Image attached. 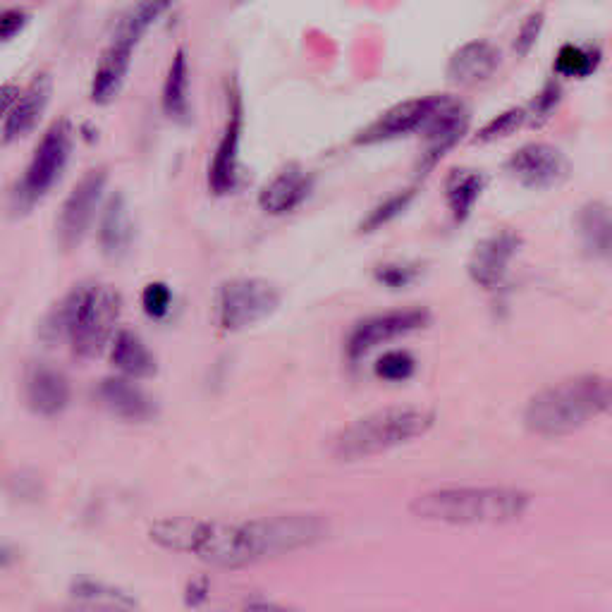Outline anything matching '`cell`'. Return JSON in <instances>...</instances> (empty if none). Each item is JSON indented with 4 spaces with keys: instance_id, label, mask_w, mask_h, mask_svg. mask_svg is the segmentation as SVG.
Listing matches in <instances>:
<instances>
[{
    "instance_id": "obj_1",
    "label": "cell",
    "mask_w": 612,
    "mask_h": 612,
    "mask_svg": "<svg viewBox=\"0 0 612 612\" xmlns=\"http://www.w3.org/2000/svg\"><path fill=\"white\" fill-rule=\"evenodd\" d=\"M158 548L187 553L220 569H240L283 558L328 538V522L318 514H273L247 522L170 517L149 529Z\"/></svg>"
},
{
    "instance_id": "obj_2",
    "label": "cell",
    "mask_w": 612,
    "mask_h": 612,
    "mask_svg": "<svg viewBox=\"0 0 612 612\" xmlns=\"http://www.w3.org/2000/svg\"><path fill=\"white\" fill-rule=\"evenodd\" d=\"M531 495L505 486H448L416 495L409 512L421 522L450 526H500L522 519Z\"/></svg>"
},
{
    "instance_id": "obj_3",
    "label": "cell",
    "mask_w": 612,
    "mask_h": 612,
    "mask_svg": "<svg viewBox=\"0 0 612 612\" xmlns=\"http://www.w3.org/2000/svg\"><path fill=\"white\" fill-rule=\"evenodd\" d=\"M598 414H612V381L577 376L531 397L524 409V424L536 436L562 438L579 431Z\"/></svg>"
},
{
    "instance_id": "obj_4",
    "label": "cell",
    "mask_w": 612,
    "mask_h": 612,
    "mask_svg": "<svg viewBox=\"0 0 612 612\" xmlns=\"http://www.w3.org/2000/svg\"><path fill=\"white\" fill-rule=\"evenodd\" d=\"M120 295L108 285L82 283L60 302L53 314V333L70 342L82 359L99 357L115 338Z\"/></svg>"
},
{
    "instance_id": "obj_5",
    "label": "cell",
    "mask_w": 612,
    "mask_h": 612,
    "mask_svg": "<svg viewBox=\"0 0 612 612\" xmlns=\"http://www.w3.org/2000/svg\"><path fill=\"white\" fill-rule=\"evenodd\" d=\"M436 414L426 407H385L345 426L333 440V455L340 462H359L426 436Z\"/></svg>"
},
{
    "instance_id": "obj_6",
    "label": "cell",
    "mask_w": 612,
    "mask_h": 612,
    "mask_svg": "<svg viewBox=\"0 0 612 612\" xmlns=\"http://www.w3.org/2000/svg\"><path fill=\"white\" fill-rule=\"evenodd\" d=\"M72 151V125L70 120L60 118L48 127L39 146H36L32 161L27 165L22 182L17 185L15 194V211H29L36 201H41L51 192V187L60 180Z\"/></svg>"
},
{
    "instance_id": "obj_7",
    "label": "cell",
    "mask_w": 612,
    "mask_h": 612,
    "mask_svg": "<svg viewBox=\"0 0 612 612\" xmlns=\"http://www.w3.org/2000/svg\"><path fill=\"white\" fill-rule=\"evenodd\" d=\"M280 306V290L261 278H235L220 285L216 323L228 333H240L266 321Z\"/></svg>"
},
{
    "instance_id": "obj_8",
    "label": "cell",
    "mask_w": 612,
    "mask_h": 612,
    "mask_svg": "<svg viewBox=\"0 0 612 612\" xmlns=\"http://www.w3.org/2000/svg\"><path fill=\"white\" fill-rule=\"evenodd\" d=\"M106 180V168H94L84 173L82 180L72 187L70 197L65 199L63 208H60L58 223H55L58 242L63 249H75L87 237L91 223L96 218V208L101 204Z\"/></svg>"
},
{
    "instance_id": "obj_9",
    "label": "cell",
    "mask_w": 612,
    "mask_h": 612,
    "mask_svg": "<svg viewBox=\"0 0 612 612\" xmlns=\"http://www.w3.org/2000/svg\"><path fill=\"white\" fill-rule=\"evenodd\" d=\"M431 316L426 309H400V311H385L359 321L352 328L350 338H347V357L361 359L371 350L393 342L397 338H405L409 333L426 328Z\"/></svg>"
},
{
    "instance_id": "obj_10",
    "label": "cell",
    "mask_w": 612,
    "mask_h": 612,
    "mask_svg": "<svg viewBox=\"0 0 612 612\" xmlns=\"http://www.w3.org/2000/svg\"><path fill=\"white\" fill-rule=\"evenodd\" d=\"M440 101H443V94L419 96V99L397 103V106L385 110L383 115H378L371 125H366L364 130L357 134L354 142L381 144V142H393V139L407 137V134H414V132H424L426 122L431 120L433 113H436Z\"/></svg>"
},
{
    "instance_id": "obj_11",
    "label": "cell",
    "mask_w": 612,
    "mask_h": 612,
    "mask_svg": "<svg viewBox=\"0 0 612 612\" xmlns=\"http://www.w3.org/2000/svg\"><path fill=\"white\" fill-rule=\"evenodd\" d=\"M507 173L526 189H553L569 177V161L555 146L536 142L512 153Z\"/></svg>"
},
{
    "instance_id": "obj_12",
    "label": "cell",
    "mask_w": 612,
    "mask_h": 612,
    "mask_svg": "<svg viewBox=\"0 0 612 612\" xmlns=\"http://www.w3.org/2000/svg\"><path fill=\"white\" fill-rule=\"evenodd\" d=\"M228 122H225L223 137L213 153L211 168H208V185L218 197L230 194L237 189L240 182V142H242V127H244V110L240 91L232 89L228 101Z\"/></svg>"
},
{
    "instance_id": "obj_13",
    "label": "cell",
    "mask_w": 612,
    "mask_h": 612,
    "mask_svg": "<svg viewBox=\"0 0 612 612\" xmlns=\"http://www.w3.org/2000/svg\"><path fill=\"white\" fill-rule=\"evenodd\" d=\"M469 108L467 103L462 99H457V96L443 94V101H440V106L436 113L431 115V120L426 122L424 127V137H426V153H424V161H421V170H431L433 165H436L440 158L448 153L452 146H455L459 139L464 137L469 130Z\"/></svg>"
},
{
    "instance_id": "obj_14",
    "label": "cell",
    "mask_w": 612,
    "mask_h": 612,
    "mask_svg": "<svg viewBox=\"0 0 612 612\" xmlns=\"http://www.w3.org/2000/svg\"><path fill=\"white\" fill-rule=\"evenodd\" d=\"M522 247V237L512 230H500L476 244L469 259V275L476 285L493 290L503 283L507 266Z\"/></svg>"
},
{
    "instance_id": "obj_15",
    "label": "cell",
    "mask_w": 612,
    "mask_h": 612,
    "mask_svg": "<svg viewBox=\"0 0 612 612\" xmlns=\"http://www.w3.org/2000/svg\"><path fill=\"white\" fill-rule=\"evenodd\" d=\"M53 94V79L46 72L36 75L29 87L20 91L17 101L5 110L3 118V142L10 144L15 139L27 137L29 132L39 125L41 115L46 113L48 101H51Z\"/></svg>"
},
{
    "instance_id": "obj_16",
    "label": "cell",
    "mask_w": 612,
    "mask_h": 612,
    "mask_svg": "<svg viewBox=\"0 0 612 612\" xmlns=\"http://www.w3.org/2000/svg\"><path fill=\"white\" fill-rule=\"evenodd\" d=\"M500 48L486 39L467 41L459 46L448 60V79L457 87H476V84L488 82L498 72Z\"/></svg>"
},
{
    "instance_id": "obj_17",
    "label": "cell",
    "mask_w": 612,
    "mask_h": 612,
    "mask_svg": "<svg viewBox=\"0 0 612 612\" xmlns=\"http://www.w3.org/2000/svg\"><path fill=\"white\" fill-rule=\"evenodd\" d=\"M134 48H137V44L132 39L115 34L113 44L103 51L99 65H96L94 79H91V101L106 106V103L118 99L127 72H130Z\"/></svg>"
},
{
    "instance_id": "obj_18",
    "label": "cell",
    "mask_w": 612,
    "mask_h": 612,
    "mask_svg": "<svg viewBox=\"0 0 612 612\" xmlns=\"http://www.w3.org/2000/svg\"><path fill=\"white\" fill-rule=\"evenodd\" d=\"M24 397L34 414L55 416L70 402V383L63 371L48 364H34L24 378Z\"/></svg>"
},
{
    "instance_id": "obj_19",
    "label": "cell",
    "mask_w": 612,
    "mask_h": 612,
    "mask_svg": "<svg viewBox=\"0 0 612 612\" xmlns=\"http://www.w3.org/2000/svg\"><path fill=\"white\" fill-rule=\"evenodd\" d=\"M99 397L110 412L132 424H142L156 416V405L139 385H134V378L132 381L127 376L106 378L99 388Z\"/></svg>"
},
{
    "instance_id": "obj_20",
    "label": "cell",
    "mask_w": 612,
    "mask_h": 612,
    "mask_svg": "<svg viewBox=\"0 0 612 612\" xmlns=\"http://www.w3.org/2000/svg\"><path fill=\"white\" fill-rule=\"evenodd\" d=\"M311 192V175H306L299 165H287L261 189L259 206L268 216H285L295 211Z\"/></svg>"
},
{
    "instance_id": "obj_21",
    "label": "cell",
    "mask_w": 612,
    "mask_h": 612,
    "mask_svg": "<svg viewBox=\"0 0 612 612\" xmlns=\"http://www.w3.org/2000/svg\"><path fill=\"white\" fill-rule=\"evenodd\" d=\"M577 237L591 259L612 261V208L603 201H589L579 208Z\"/></svg>"
},
{
    "instance_id": "obj_22",
    "label": "cell",
    "mask_w": 612,
    "mask_h": 612,
    "mask_svg": "<svg viewBox=\"0 0 612 612\" xmlns=\"http://www.w3.org/2000/svg\"><path fill=\"white\" fill-rule=\"evenodd\" d=\"M134 240V223L130 206L122 194H113L110 201L103 208L101 225H99V242L103 254L110 259H120L130 252Z\"/></svg>"
},
{
    "instance_id": "obj_23",
    "label": "cell",
    "mask_w": 612,
    "mask_h": 612,
    "mask_svg": "<svg viewBox=\"0 0 612 612\" xmlns=\"http://www.w3.org/2000/svg\"><path fill=\"white\" fill-rule=\"evenodd\" d=\"M110 361L122 376L134 378H151L156 373V357H153L146 342L132 330H118L113 342H110Z\"/></svg>"
},
{
    "instance_id": "obj_24",
    "label": "cell",
    "mask_w": 612,
    "mask_h": 612,
    "mask_svg": "<svg viewBox=\"0 0 612 612\" xmlns=\"http://www.w3.org/2000/svg\"><path fill=\"white\" fill-rule=\"evenodd\" d=\"M163 113L168 115L173 122L185 125L192 115L189 108V63H187V51L185 48H177L173 60H170L168 75L163 82Z\"/></svg>"
},
{
    "instance_id": "obj_25",
    "label": "cell",
    "mask_w": 612,
    "mask_h": 612,
    "mask_svg": "<svg viewBox=\"0 0 612 612\" xmlns=\"http://www.w3.org/2000/svg\"><path fill=\"white\" fill-rule=\"evenodd\" d=\"M483 185H486V180L476 170H452L448 182H445V197H448L450 213L457 223H464L469 218L471 208L481 197Z\"/></svg>"
},
{
    "instance_id": "obj_26",
    "label": "cell",
    "mask_w": 612,
    "mask_h": 612,
    "mask_svg": "<svg viewBox=\"0 0 612 612\" xmlns=\"http://www.w3.org/2000/svg\"><path fill=\"white\" fill-rule=\"evenodd\" d=\"M170 5H173V0H137L125 15V20L120 22L118 36H125V39H132L134 44H139V39L146 34V29H149Z\"/></svg>"
},
{
    "instance_id": "obj_27",
    "label": "cell",
    "mask_w": 612,
    "mask_h": 612,
    "mask_svg": "<svg viewBox=\"0 0 612 612\" xmlns=\"http://www.w3.org/2000/svg\"><path fill=\"white\" fill-rule=\"evenodd\" d=\"M601 51L598 48H579L574 44H565L555 58V72L562 77H589L596 72L601 63Z\"/></svg>"
},
{
    "instance_id": "obj_28",
    "label": "cell",
    "mask_w": 612,
    "mask_h": 612,
    "mask_svg": "<svg viewBox=\"0 0 612 612\" xmlns=\"http://www.w3.org/2000/svg\"><path fill=\"white\" fill-rule=\"evenodd\" d=\"M72 596L79 601H89L94 605H115V608H137V601L118 589H110L106 584H96V581H77Z\"/></svg>"
},
{
    "instance_id": "obj_29",
    "label": "cell",
    "mask_w": 612,
    "mask_h": 612,
    "mask_svg": "<svg viewBox=\"0 0 612 612\" xmlns=\"http://www.w3.org/2000/svg\"><path fill=\"white\" fill-rule=\"evenodd\" d=\"M373 371H376V376L383 378V381L402 383L414 376L416 359L407 350H390L376 361Z\"/></svg>"
},
{
    "instance_id": "obj_30",
    "label": "cell",
    "mask_w": 612,
    "mask_h": 612,
    "mask_svg": "<svg viewBox=\"0 0 612 612\" xmlns=\"http://www.w3.org/2000/svg\"><path fill=\"white\" fill-rule=\"evenodd\" d=\"M414 199V192L412 189H407V192H400L395 194V197L385 199L383 204H378L373 211L366 216L364 220H361V232H373L378 228H383L385 223H390V220L400 216L402 211L409 206V201Z\"/></svg>"
},
{
    "instance_id": "obj_31",
    "label": "cell",
    "mask_w": 612,
    "mask_h": 612,
    "mask_svg": "<svg viewBox=\"0 0 612 612\" xmlns=\"http://www.w3.org/2000/svg\"><path fill=\"white\" fill-rule=\"evenodd\" d=\"M526 118H529V110L524 108L505 110V113H500L488 125H483V130L476 134V142H495V139L510 137L512 132H517L524 125Z\"/></svg>"
},
{
    "instance_id": "obj_32",
    "label": "cell",
    "mask_w": 612,
    "mask_h": 612,
    "mask_svg": "<svg viewBox=\"0 0 612 612\" xmlns=\"http://www.w3.org/2000/svg\"><path fill=\"white\" fill-rule=\"evenodd\" d=\"M416 266H409V263H385V266L376 268V280L390 290H400V287H407L409 283H414Z\"/></svg>"
},
{
    "instance_id": "obj_33",
    "label": "cell",
    "mask_w": 612,
    "mask_h": 612,
    "mask_svg": "<svg viewBox=\"0 0 612 612\" xmlns=\"http://www.w3.org/2000/svg\"><path fill=\"white\" fill-rule=\"evenodd\" d=\"M142 306L151 318H163L173 306V292L165 283H151L146 285L142 295Z\"/></svg>"
},
{
    "instance_id": "obj_34",
    "label": "cell",
    "mask_w": 612,
    "mask_h": 612,
    "mask_svg": "<svg viewBox=\"0 0 612 612\" xmlns=\"http://www.w3.org/2000/svg\"><path fill=\"white\" fill-rule=\"evenodd\" d=\"M543 22H546V15H543V12H534V15H529L522 22V27H519L517 32V39H514V51H517V55H526L536 46L538 36H541Z\"/></svg>"
},
{
    "instance_id": "obj_35",
    "label": "cell",
    "mask_w": 612,
    "mask_h": 612,
    "mask_svg": "<svg viewBox=\"0 0 612 612\" xmlns=\"http://www.w3.org/2000/svg\"><path fill=\"white\" fill-rule=\"evenodd\" d=\"M562 99V89L558 82H548L546 87L541 89V94L536 96L534 103H531V115H534L536 122H543L558 108V103Z\"/></svg>"
},
{
    "instance_id": "obj_36",
    "label": "cell",
    "mask_w": 612,
    "mask_h": 612,
    "mask_svg": "<svg viewBox=\"0 0 612 612\" xmlns=\"http://www.w3.org/2000/svg\"><path fill=\"white\" fill-rule=\"evenodd\" d=\"M27 22L29 15L22 8L5 10L3 17H0V41H3V44H10V41L27 27Z\"/></svg>"
},
{
    "instance_id": "obj_37",
    "label": "cell",
    "mask_w": 612,
    "mask_h": 612,
    "mask_svg": "<svg viewBox=\"0 0 612 612\" xmlns=\"http://www.w3.org/2000/svg\"><path fill=\"white\" fill-rule=\"evenodd\" d=\"M173 3H175V0H173Z\"/></svg>"
}]
</instances>
